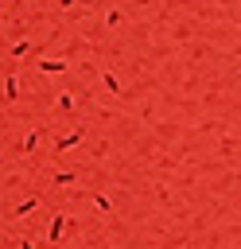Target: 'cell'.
Here are the masks:
<instances>
[{
    "instance_id": "obj_9",
    "label": "cell",
    "mask_w": 241,
    "mask_h": 249,
    "mask_svg": "<svg viewBox=\"0 0 241 249\" xmlns=\"http://www.w3.org/2000/svg\"><path fill=\"white\" fill-rule=\"evenodd\" d=\"M54 183H58V187H70V183H74V171H58Z\"/></svg>"
},
{
    "instance_id": "obj_7",
    "label": "cell",
    "mask_w": 241,
    "mask_h": 249,
    "mask_svg": "<svg viewBox=\"0 0 241 249\" xmlns=\"http://www.w3.org/2000/svg\"><path fill=\"white\" fill-rule=\"evenodd\" d=\"M62 222H66V214H54V226H51V241H58V233H62Z\"/></svg>"
},
{
    "instance_id": "obj_4",
    "label": "cell",
    "mask_w": 241,
    "mask_h": 249,
    "mask_svg": "<svg viewBox=\"0 0 241 249\" xmlns=\"http://www.w3.org/2000/svg\"><path fill=\"white\" fill-rule=\"evenodd\" d=\"M35 206H39V195H35V198H27L23 206H16V210H12L8 218H23V214H27V210H35Z\"/></svg>"
},
{
    "instance_id": "obj_6",
    "label": "cell",
    "mask_w": 241,
    "mask_h": 249,
    "mask_svg": "<svg viewBox=\"0 0 241 249\" xmlns=\"http://www.w3.org/2000/svg\"><path fill=\"white\" fill-rule=\"evenodd\" d=\"M93 206H97V210H101V214H113V202H109V198H105V195H93Z\"/></svg>"
},
{
    "instance_id": "obj_1",
    "label": "cell",
    "mask_w": 241,
    "mask_h": 249,
    "mask_svg": "<svg viewBox=\"0 0 241 249\" xmlns=\"http://www.w3.org/2000/svg\"><path fill=\"white\" fill-rule=\"evenodd\" d=\"M39 140H43V132H39V128H27V132H23V144H19V152H23V156H31V152L39 148Z\"/></svg>"
},
{
    "instance_id": "obj_3",
    "label": "cell",
    "mask_w": 241,
    "mask_h": 249,
    "mask_svg": "<svg viewBox=\"0 0 241 249\" xmlns=\"http://www.w3.org/2000/svg\"><path fill=\"white\" fill-rule=\"evenodd\" d=\"M0 93H4V101L12 105V101L19 97V78H4V86H0Z\"/></svg>"
},
{
    "instance_id": "obj_10",
    "label": "cell",
    "mask_w": 241,
    "mask_h": 249,
    "mask_svg": "<svg viewBox=\"0 0 241 249\" xmlns=\"http://www.w3.org/2000/svg\"><path fill=\"white\" fill-rule=\"evenodd\" d=\"M19 249H35V241H19Z\"/></svg>"
},
{
    "instance_id": "obj_2",
    "label": "cell",
    "mask_w": 241,
    "mask_h": 249,
    "mask_svg": "<svg viewBox=\"0 0 241 249\" xmlns=\"http://www.w3.org/2000/svg\"><path fill=\"white\" fill-rule=\"evenodd\" d=\"M78 140H82V128H74V132H66V136H58V140H54V152H70V148H74Z\"/></svg>"
},
{
    "instance_id": "obj_11",
    "label": "cell",
    "mask_w": 241,
    "mask_h": 249,
    "mask_svg": "<svg viewBox=\"0 0 241 249\" xmlns=\"http://www.w3.org/2000/svg\"><path fill=\"white\" fill-rule=\"evenodd\" d=\"M0 167H4V156H0Z\"/></svg>"
},
{
    "instance_id": "obj_5",
    "label": "cell",
    "mask_w": 241,
    "mask_h": 249,
    "mask_svg": "<svg viewBox=\"0 0 241 249\" xmlns=\"http://www.w3.org/2000/svg\"><path fill=\"white\" fill-rule=\"evenodd\" d=\"M101 82H105V89H109V93H124V89H120V82H117V78H113L109 70L101 74Z\"/></svg>"
},
{
    "instance_id": "obj_8",
    "label": "cell",
    "mask_w": 241,
    "mask_h": 249,
    "mask_svg": "<svg viewBox=\"0 0 241 249\" xmlns=\"http://www.w3.org/2000/svg\"><path fill=\"white\" fill-rule=\"evenodd\" d=\"M39 70H47V74H58V70H66V62H39Z\"/></svg>"
}]
</instances>
